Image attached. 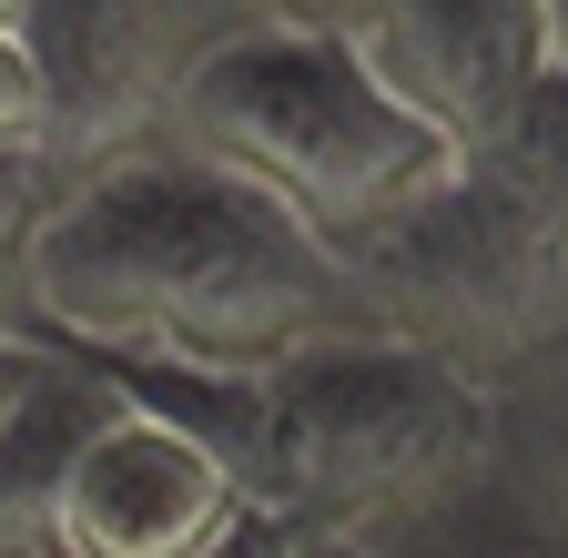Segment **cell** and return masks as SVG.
Listing matches in <instances>:
<instances>
[{
    "label": "cell",
    "mask_w": 568,
    "mask_h": 558,
    "mask_svg": "<svg viewBox=\"0 0 568 558\" xmlns=\"http://www.w3.org/2000/svg\"><path fill=\"white\" fill-rule=\"evenodd\" d=\"M386 548H406V558H568V528H548L497 477H477V487H457V498L416 508L406 528H386Z\"/></svg>",
    "instance_id": "obj_7"
},
{
    "label": "cell",
    "mask_w": 568,
    "mask_h": 558,
    "mask_svg": "<svg viewBox=\"0 0 568 558\" xmlns=\"http://www.w3.org/2000/svg\"><path fill=\"white\" fill-rule=\"evenodd\" d=\"M31 335L112 376L254 386L315 345L386 335V305L274 193L234 183L224 163L163 132L41 193Z\"/></svg>",
    "instance_id": "obj_1"
},
{
    "label": "cell",
    "mask_w": 568,
    "mask_h": 558,
    "mask_svg": "<svg viewBox=\"0 0 568 558\" xmlns=\"http://www.w3.org/2000/svg\"><path fill=\"white\" fill-rule=\"evenodd\" d=\"M244 518H254L244 477L122 386V416L71 457V487L51 508V558H203Z\"/></svg>",
    "instance_id": "obj_4"
},
{
    "label": "cell",
    "mask_w": 568,
    "mask_h": 558,
    "mask_svg": "<svg viewBox=\"0 0 568 558\" xmlns=\"http://www.w3.org/2000/svg\"><path fill=\"white\" fill-rule=\"evenodd\" d=\"M51 132H61V112H51V72H41L31 31H0V163H41Z\"/></svg>",
    "instance_id": "obj_8"
},
{
    "label": "cell",
    "mask_w": 568,
    "mask_h": 558,
    "mask_svg": "<svg viewBox=\"0 0 568 558\" xmlns=\"http://www.w3.org/2000/svg\"><path fill=\"white\" fill-rule=\"evenodd\" d=\"M548 72L568 82V0H548Z\"/></svg>",
    "instance_id": "obj_13"
},
{
    "label": "cell",
    "mask_w": 568,
    "mask_h": 558,
    "mask_svg": "<svg viewBox=\"0 0 568 558\" xmlns=\"http://www.w3.org/2000/svg\"><path fill=\"white\" fill-rule=\"evenodd\" d=\"M41 366H51V335H0V427H11V406L41 386Z\"/></svg>",
    "instance_id": "obj_10"
},
{
    "label": "cell",
    "mask_w": 568,
    "mask_h": 558,
    "mask_svg": "<svg viewBox=\"0 0 568 558\" xmlns=\"http://www.w3.org/2000/svg\"><path fill=\"white\" fill-rule=\"evenodd\" d=\"M31 224H41L31 163H0V335H31Z\"/></svg>",
    "instance_id": "obj_9"
},
{
    "label": "cell",
    "mask_w": 568,
    "mask_h": 558,
    "mask_svg": "<svg viewBox=\"0 0 568 558\" xmlns=\"http://www.w3.org/2000/svg\"><path fill=\"white\" fill-rule=\"evenodd\" d=\"M31 11H41V0H0V31H31Z\"/></svg>",
    "instance_id": "obj_14"
},
{
    "label": "cell",
    "mask_w": 568,
    "mask_h": 558,
    "mask_svg": "<svg viewBox=\"0 0 568 558\" xmlns=\"http://www.w3.org/2000/svg\"><path fill=\"white\" fill-rule=\"evenodd\" d=\"M173 143L274 193L345 264L406 234L467 173L447 132L355 51V31L315 11H264L193 41L173 61Z\"/></svg>",
    "instance_id": "obj_2"
},
{
    "label": "cell",
    "mask_w": 568,
    "mask_h": 558,
    "mask_svg": "<svg viewBox=\"0 0 568 558\" xmlns=\"http://www.w3.org/2000/svg\"><path fill=\"white\" fill-rule=\"evenodd\" d=\"M203 558H295V528H274V518H244L224 548H203Z\"/></svg>",
    "instance_id": "obj_11"
},
{
    "label": "cell",
    "mask_w": 568,
    "mask_h": 558,
    "mask_svg": "<svg viewBox=\"0 0 568 558\" xmlns=\"http://www.w3.org/2000/svg\"><path fill=\"white\" fill-rule=\"evenodd\" d=\"M335 21L457 143V163H487L548 82V0H345Z\"/></svg>",
    "instance_id": "obj_5"
},
{
    "label": "cell",
    "mask_w": 568,
    "mask_h": 558,
    "mask_svg": "<svg viewBox=\"0 0 568 558\" xmlns=\"http://www.w3.org/2000/svg\"><path fill=\"white\" fill-rule=\"evenodd\" d=\"M487 477L548 528H568V335H538L508 366H487Z\"/></svg>",
    "instance_id": "obj_6"
},
{
    "label": "cell",
    "mask_w": 568,
    "mask_h": 558,
    "mask_svg": "<svg viewBox=\"0 0 568 558\" xmlns=\"http://www.w3.org/2000/svg\"><path fill=\"white\" fill-rule=\"evenodd\" d=\"M487 376L426 335H345L254 376L244 498L295 538H386L487 477Z\"/></svg>",
    "instance_id": "obj_3"
},
{
    "label": "cell",
    "mask_w": 568,
    "mask_h": 558,
    "mask_svg": "<svg viewBox=\"0 0 568 558\" xmlns=\"http://www.w3.org/2000/svg\"><path fill=\"white\" fill-rule=\"evenodd\" d=\"M295 558H406L386 538H295Z\"/></svg>",
    "instance_id": "obj_12"
}]
</instances>
